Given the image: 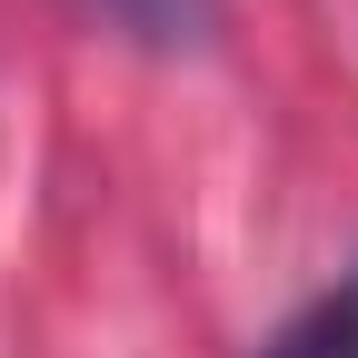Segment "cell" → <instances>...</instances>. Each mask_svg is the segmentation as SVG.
Listing matches in <instances>:
<instances>
[{"mask_svg": "<svg viewBox=\"0 0 358 358\" xmlns=\"http://www.w3.org/2000/svg\"><path fill=\"white\" fill-rule=\"evenodd\" d=\"M259 358H358V259L338 268V289H329V299H308V308H299V319L268 338Z\"/></svg>", "mask_w": 358, "mask_h": 358, "instance_id": "cell-1", "label": "cell"}, {"mask_svg": "<svg viewBox=\"0 0 358 358\" xmlns=\"http://www.w3.org/2000/svg\"><path fill=\"white\" fill-rule=\"evenodd\" d=\"M90 10L129 40H150V50H199L219 30V0H90Z\"/></svg>", "mask_w": 358, "mask_h": 358, "instance_id": "cell-2", "label": "cell"}]
</instances>
